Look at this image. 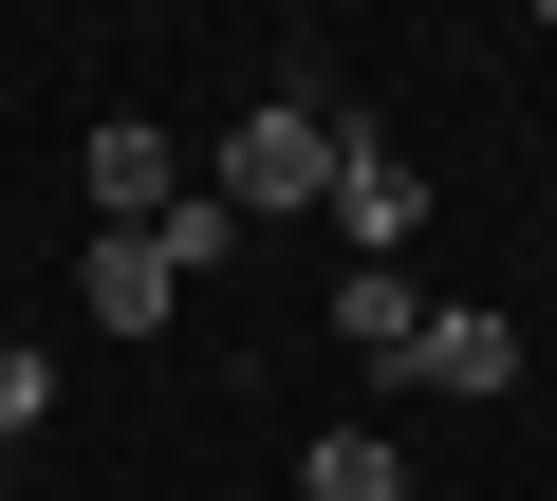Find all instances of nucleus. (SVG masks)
<instances>
[{
    "instance_id": "1",
    "label": "nucleus",
    "mask_w": 557,
    "mask_h": 501,
    "mask_svg": "<svg viewBox=\"0 0 557 501\" xmlns=\"http://www.w3.org/2000/svg\"><path fill=\"white\" fill-rule=\"evenodd\" d=\"M242 223H298V204H335V112H298V93H260L242 130H223V167H205Z\"/></svg>"
},
{
    "instance_id": "2",
    "label": "nucleus",
    "mask_w": 557,
    "mask_h": 501,
    "mask_svg": "<svg viewBox=\"0 0 557 501\" xmlns=\"http://www.w3.org/2000/svg\"><path fill=\"white\" fill-rule=\"evenodd\" d=\"M75 186H94V223H168V204H186V186H205V167H186V149H168V130H149V112H112V130H94V149H75Z\"/></svg>"
},
{
    "instance_id": "3",
    "label": "nucleus",
    "mask_w": 557,
    "mask_h": 501,
    "mask_svg": "<svg viewBox=\"0 0 557 501\" xmlns=\"http://www.w3.org/2000/svg\"><path fill=\"white\" fill-rule=\"evenodd\" d=\"M335 223H354V261H391V241L428 223V167H409V149H372L354 112H335Z\"/></svg>"
},
{
    "instance_id": "4",
    "label": "nucleus",
    "mask_w": 557,
    "mask_h": 501,
    "mask_svg": "<svg viewBox=\"0 0 557 501\" xmlns=\"http://www.w3.org/2000/svg\"><path fill=\"white\" fill-rule=\"evenodd\" d=\"M75 298H94L112 335H168V298H186V279H168V241H149V223H94V261H75Z\"/></svg>"
},
{
    "instance_id": "5",
    "label": "nucleus",
    "mask_w": 557,
    "mask_h": 501,
    "mask_svg": "<svg viewBox=\"0 0 557 501\" xmlns=\"http://www.w3.org/2000/svg\"><path fill=\"white\" fill-rule=\"evenodd\" d=\"M409 372H428V390H520V316H502V298H446V316L409 335Z\"/></svg>"
},
{
    "instance_id": "6",
    "label": "nucleus",
    "mask_w": 557,
    "mask_h": 501,
    "mask_svg": "<svg viewBox=\"0 0 557 501\" xmlns=\"http://www.w3.org/2000/svg\"><path fill=\"white\" fill-rule=\"evenodd\" d=\"M335 335H354L372 372H409V335H428V298H409L391 261H354V279H335Z\"/></svg>"
},
{
    "instance_id": "7",
    "label": "nucleus",
    "mask_w": 557,
    "mask_h": 501,
    "mask_svg": "<svg viewBox=\"0 0 557 501\" xmlns=\"http://www.w3.org/2000/svg\"><path fill=\"white\" fill-rule=\"evenodd\" d=\"M298 483H317V501H409V464H391L372 427H317V446H298Z\"/></svg>"
},
{
    "instance_id": "8",
    "label": "nucleus",
    "mask_w": 557,
    "mask_h": 501,
    "mask_svg": "<svg viewBox=\"0 0 557 501\" xmlns=\"http://www.w3.org/2000/svg\"><path fill=\"white\" fill-rule=\"evenodd\" d=\"M149 241H168V279H205V261H242V204H223V186H186Z\"/></svg>"
},
{
    "instance_id": "9",
    "label": "nucleus",
    "mask_w": 557,
    "mask_h": 501,
    "mask_svg": "<svg viewBox=\"0 0 557 501\" xmlns=\"http://www.w3.org/2000/svg\"><path fill=\"white\" fill-rule=\"evenodd\" d=\"M38 409H57V353H38V335H0V427H38Z\"/></svg>"
},
{
    "instance_id": "10",
    "label": "nucleus",
    "mask_w": 557,
    "mask_h": 501,
    "mask_svg": "<svg viewBox=\"0 0 557 501\" xmlns=\"http://www.w3.org/2000/svg\"><path fill=\"white\" fill-rule=\"evenodd\" d=\"M539 38H557V0H539Z\"/></svg>"
}]
</instances>
